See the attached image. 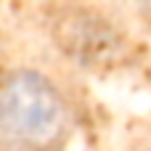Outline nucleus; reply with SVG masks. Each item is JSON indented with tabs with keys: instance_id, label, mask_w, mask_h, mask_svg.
I'll return each instance as SVG.
<instances>
[{
	"instance_id": "1",
	"label": "nucleus",
	"mask_w": 151,
	"mask_h": 151,
	"mask_svg": "<svg viewBox=\"0 0 151 151\" xmlns=\"http://www.w3.org/2000/svg\"><path fill=\"white\" fill-rule=\"evenodd\" d=\"M77 109L64 88L37 69L0 74V151H64Z\"/></svg>"
},
{
	"instance_id": "2",
	"label": "nucleus",
	"mask_w": 151,
	"mask_h": 151,
	"mask_svg": "<svg viewBox=\"0 0 151 151\" xmlns=\"http://www.w3.org/2000/svg\"><path fill=\"white\" fill-rule=\"evenodd\" d=\"M64 21H66V32L58 35V45H64L72 56L96 58L98 53L117 48L114 29L106 24V19L82 11V13H69Z\"/></svg>"
}]
</instances>
